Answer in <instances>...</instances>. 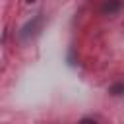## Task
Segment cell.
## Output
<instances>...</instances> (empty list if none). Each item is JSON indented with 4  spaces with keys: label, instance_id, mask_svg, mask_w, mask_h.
Wrapping results in <instances>:
<instances>
[{
    "label": "cell",
    "instance_id": "cell-4",
    "mask_svg": "<svg viewBox=\"0 0 124 124\" xmlns=\"http://www.w3.org/2000/svg\"><path fill=\"white\" fill-rule=\"evenodd\" d=\"M27 2H29V4H33V2H37V0H27Z\"/></svg>",
    "mask_w": 124,
    "mask_h": 124
},
{
    "label": "cell",
    "instance_id": "cell-2",
    "mask_svg": "<svg viewBox=\"0 0 124 124\" xmlns=\"http://www.w3.org/2000/svg\"><path fill=\"white\" fill-rule=\"evenodd\" d=\"M110 93H112V95H122V93H124V83L112 85V87H110Z\"/></svg>",
    "mask_w": 124,
    "mask_h": 124
},
{
    "label": "cell",
    "instance_id": "cell-3",
    "mask_svg": "<svg viewBox=\"0 0 124 124\" xmlns=\"http://www.w3.org/2000/svg\"><path fill=\"white\" fill-rule=\"evenodd\" d=\"M79 124H97L93 118H83V120H79Z\"/></svg>",
    "mask_w": 124,
    "mask_h": 124
},
{
    "label": "cell",
    "instance_id": "cell-1",
    "mask_svg": "<svg viewBox=\"0 0 124 124\" xmlns=\"http://www.w3.org/2000/svg\"><path fill=\"white\" fill-rule=\"evenodd\" d=\"M120 6H122V0H108V2L103 6V12H107V14H114V12L120 10Z\"/></svg>",
    "mask_w": 124,
    "mask_h": 124
}]
</instances>
